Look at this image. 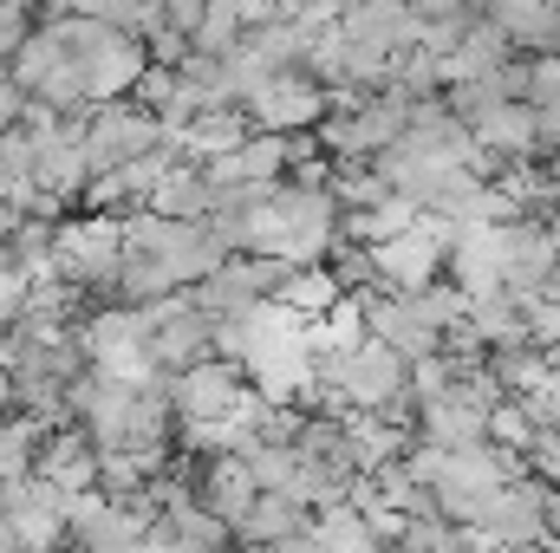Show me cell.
I'll list each match as a JSON object with an SVG mask.
<instances>
[{
    "label": "cell",
    "instance_id": "1",
    "mask_svg": "<svg viewBox=\"0 0 560 553\" xmlns=\"http://www.w3.org/2000/svg\"><path fill=\"white\" fill-rule=\"evenodd\" d=\"M79 138H85V163H92V176H105V169H118V163L143 156V150L170 143L163 138V125H156V111H143V105H118V98H105Z\"/></svg>",
    "mask_w": 560,
    "mask_h": 553
},
{
    "label": "cell",
    "instance_id": "2",
    "mask_svg": "<svg viewBox=\"0 0 560 553\" xmlns=\"http://www.w3.org/2000/svg\"><path fill=\"white\" fill-rule=\"evenodd\" d=\"M118 261H125V222H112V215L72 222L52 235V268L72 280H112Z\"/></svg>",
    "mask_w": 560,
    "mask_h": 553
},
{
    "label": "cell",
    "instance_id": "3",
    "mask_svg": "<svg viewBox=\"0 0 560 553\" xmlns=\"http://www.w3.org/2000/svg\"><path fill=\"white\" fill-rule=\"evenodd\" d=\"M242 404V378L235 365H215V358H196V365H176V385H170V411L183 416L189 430L196 423H215Z\"/></svg>",
    "mask_w": 560,
    "mask_h": 553
},
{
    "label": "cell",
    "instance_id": "4",
    "mask_svg": "<svg viewBox=\"0 0 560 553\" xmlns=\"http://www.w3.org/2000/svg\"><path fill=\"white\" fill-rule=\"evenodd\" d=\"M248 105H255V118H261L268 131H293V125H306V118L319 111V92H313L306 79H280V72H268V79L248 92Z\"/></svg>",
    "mask_w": 560,
    "mask_h": 553
},
{
    "label": "cell",
    "instance_id": "5",
    "mask_svg": "<svg viewBox=\"0 0 560 553\" xmlns=\"http://www.w3.org/2000/svg\"><path fill=\"white\" fill-rule=\"evenodd\" d=\"M33 456H39V416H20V423H0V489L33 475Z\"/></svg>",
    "mask_w": 560,
    "mask_h": 553
},
{
    "label": "cell",
    "instance_id": "6",
    "mask_svg": "<svg viewBox=\"0 0 560 553\" xmlns=\"http://www.w3.org/2000/svg\"><path fill=\"white\" fill-rule=\"evenodd\" d=\"M293 7H300L306 20H332V13H339V0H293Z\"/></svg>",
    "mask_w": 560,
    "mask_h": 553
},
{
    "label": "cell",
    "instance_id": "7",
    "mask_svg": "<svg viewBox=\"0 0 560 553\" xmlns=\"http://www.w3.org/2000/svg\"><path fill=\"white\" fill-rule=\"evenodd\" d=\"M7 398H13V385H7V378H0V411H7Z\"/></svg>",
    "mask_w": 560,
    "mask_h": 553
}]
</instances>
